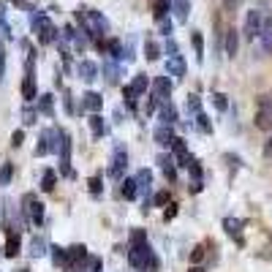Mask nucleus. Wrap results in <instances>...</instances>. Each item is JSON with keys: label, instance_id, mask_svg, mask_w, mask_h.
<instances>
[{"label": "nucleus", "instance_id": "nucleus-53", "mask_svg": "<svg viewBox=\"0 0 272 272\" xmlns=\"http://www.w3.org/2000/svg\"><path fill=\"white\" fill-rule=\"evenodd\" d=\"M191 272H204V269L199 267V264H194V267H191Z\"/></svg>", "mask_w": 272, "mask_h": 272}, {"label": "nucleus", "instance_id": "nucleus-1", "mask_svg": "<svg viewBox=\"0 0 272 272\" xmlns=\"http://www.w3.org/2000/svg\"><path fill=\"white\" fill-rule=\"evenodd\" d=\"M76 19L82 22L85 33H87V36H93V38L103 36V33H106V28H109V22L103 19L98 11H93V9H79V11H76Z\"/></svg>", "mask_w": 272, "mask_h": 272}, {"label": "nucleus", "instance_id": "nucleus-22", "mask_svg": "<svg viewBox=\"0 0 272 272\" xmlns=\"http://www.w3.org/2000/svg\"><path fill=\"white\" fill-rule=\"evenodd\" d=\"M90 131L95 139H101L103 133H106V125H103V117L98 115V112H93V117H90Z\"/></svg>", "mask_w": 272, "mask_h": 272}, {"label": "nucleus", "instance_id": "nucleus-40", "mask_svg": "<svg viewBox=\"0 0 272 272\" xmlns=\"http://www.w3.org/2000/svg\"><path fill=\"white\" fill-rule=\"evenodd\" d=\"M139 242H147V234L142 229H136V231H131V245H139Z\"/></svg>", "mask_w": 272, "mask_h": 272}, {"label": "nucleus", "instance_id": "nucleus-13", "mask_svg": "<svg viewBox=\"0 0 272 272\" xmlns=\"http://www.w3.org/2000/svg\"><path fill=\"white\" fill-rule=\"evenodd\" d=\"M169 147H172L174 158H177V166H188V164H191V153H188V147H185V142H182V139H177V136H174Z\"/></svg>", "mask_w": 272, "mask_h": 272}, {"label": "nucleus", "instance_id": "nucleus-44", "mask_svg": "<svg viewBox=\"0 0 272 272\" xmlns=\"http://www.w3.org/2000/svg\"><path fill=\"white\" fill-rule=\"evenodd\" d=\"M202 259H204V248H202V245H196V248H194V253H191V261L199 264Z\"/></svg>", "mask_w": 272, "mask_h": 272}, {"label": "nucleus", "instance_id": "nucleus-54", "mask_svg": "<svg viewBox=\"0 0 272 272\" xmlns=\"http://www.w3.org/2000/svg\"><path fill=\"white\" fill-rule=\"evenodd\" d=\"M19 272H30V269H19Z\"/></svg>", "mask_w": 272, "mask_h": 272}, {"label": "nucleus", "instance_id": "nucleus-45", "mask_svg": "<svg viewBox=\"0 0 272 272\" xmlns=\"http://www.w3.org/2000/svg\"><path fill=\"white\" fill-rule=\"evenodd\" d=\"M90 194L93 196H101V177H93L90 180Z\"/></svg>", "mask_w": 272, "mask_h": 272}, {"label": "nucleus", "instance_id": "nucleus-32", "mask_svg": "<svg viewBox=\"0 0 272 272\" xmlns=\"http://www.w3.org/2000/svg\"><path fill=\"white\" fill-rule=\"evenodd\" d=\"M49 251H52V261H55V267H60V264H66V248H60V245H52Z\"/></svg>", "mask_w": 272, "mask_h": 272}, {"label": "nucleus", "instance_id": "nucleus-38", "mask_svg": "<svg viewBox=\"0 0 272 272\" xmlns=\"http://www.w3.org/2000/svg\"><path fill=\"white\" fill-rule=\"evenodd\" d=\"M196 123H199V128H202L204 133H210V131H212V125H210V120H207L204 112H199V115H196Z\"/></svg>", "mask_w": 272, "mask_h": 272}, {"label": "nucleus", "instance_id": "nucleus-4", "mask_svg": "<svg viewBox=\"0 0 272 272\" xmlns=\"http://www.w3.org/2000/svg\"><path fill=\"white\" fill-rule=\"evenodd\" d=\"M256 128L269 131L272 128V95H261L259 106H256Z\"/></svg>", "mask_w": 272, "mask_h": 272}, {"label": "nucleus", "instance_id": "nucleus-30", "mask_svg": "<svg viewBox=\"0 0 272 272\" xmlns=\"http://www.w3.org/2000/svg\"><path fill=\"white\" fill-rule=\"evenodd\" d=\"M120 194H123L125 199H136V196H139V191H136V180H123Z\"/></svg>", "mask_w": 272, "mask_h": 272}, {"label": "nucleus", "instance_id": "nucleus-31", "mask_svg": "<svg viewBox=\"0 0 272 272\" xmlns=\"http://www.w3.org/2000/svg\"><path fill=\"white\" fill-rule=\"evenodd\" d=\"M172 9V0H155V19H164Z\"/></svg>", "mask_w": 272, "mask_h": 272}, {"label": "nucleus", "instance_id": "nucleus-9", "mask_svg": "<svg viewBox=\"0 0 272 272\" xmlns=\"http://www.w3.org/2000/svg\"><path fill=\"white\" fill-rule=\"evenodd\" d=\"M261 25H264V17H261V11H248V17H245V38H253L261 33Z\"/></svg>", "mask_w": 272, "mask_h": 272}, {"label": "nucleus", "instance_id": "nucleus-21", "mask_svg": "<svg viewBox=\"0 0 272 272\" xmlns=\"http://www.w3.org/2000/svg\"><path fill=\"white\" fill-rule=\"evenodd\" d=\"M17 253H19V234L17 231H9V234H6V256L14 259Z\"/></svg>", "mask_w": 272, "mask_h": 272}, {"label": "nucleus", "instance_id": "nucleus-5", "mask_svg": "<svg viewBox=\"0 0 272 272\" xmlns=\"http://www.w3.org/2000/svg\"><path fill=\"white\" fill-rule=\"evenodd\" d=\"M22 204H25L28 221L36 223V226H41V223H44V202H38L36 194H25V196H22Z\"/></svg>", "mask_w": 272, "mask_h": 272}, {"label": "nucleus", "instance_id": "nucleus-55", "mask_svg": "<svg viewBox=\"0 0 272 272\" xmlns=\"http://www.w3.org/2000/svg\"><path fill=\"white\" fill-rule=\"evenodd\" d=\"M14 3H22V0H14Z\"/></svg>", "mask_w": 272, "mask_h": 272}, {"label": "nucleus", "instance_id": "nucleus-41", "mask_svg": "<svg viewBox=\"0 0 272 272\" xmlns=\"http://www.w3.org/2000/svg\"><path fill=\"white\" fill-rule=\"evenodd\" d=\"M212 101H215V106H218L221 112L229 106V101H226V95H223V93H215V95H212Z\"/></svg>", "mask_w": 272, "mask_h": 272}, {"label": "nucleus", "instance_id": "nucleus-14", "mask_svg": "<svg viewBox=\"0 0 272 272\" xmlns=\"http://www.w3.org/2000/svg\"><path fill=\"white\" fill-rule=\"evenodd\" d=\"M76 71H79V76H82L85 82H95V79H98V66H95L93 60H82Z\"/></svg>", "mask_w": 272, "mask_h": 272}, {"label": "nucleus", "instance_id": "nucleus-16", "mask_svg": "<svg viewBox=\"0 0 272 272\" xmlns=\"http://www.w3.org/2000/svg\"><path fill=\"white\" fill-rule=\"evenodd\" d=\"M223 229H226L229 237H234L237 242L242 245V221H239V218H226V221H223Z\"/></svg>", "mask_w": 272, "mask_h": 272}, {"label": "nucleus", "instance_id": "nucleus-48", "mask_svg": "<svg viewBox=\"0 0 272 272\" xmlns=\"http://www.w3.org/2000/svg\"><path fill=\"white\" fill-rule=\"evenodd\" d=\"M158 109V98H155V95H153V98H150L147 103H145V115H153V112Z\"/></svg>", "mask_w": 272, "mask_h": 272}, {"label": "nucleus", "instance_id": "nucleus-28", "mask_svg": "<svg viewBox=\"0 0 272 272\" xmlns=\"http://www.w3.org/2000/svg\"><path fill=\"white\" fill-rule=\"evenodd\" d=\"M174 11H177V22H188L191 3H188V0H174Z\"/></svg>", "mask_w": 272, "mask_h": 272}, {"label": "nucleus", "instance_id": "nucleus-19", "mask_svg": "<svg viewBox=\"0 0 272 272\" xmlns=\"http://www.w3.org/2000/svg\"><path fill=\"white\" fill-rule=\"evenodd\" d=\"M101 106H103V98L98 93H85L82 95V109H87V112H101Z\"/></svg>", "mask_w": 272, "mask_h": 272}, {"label": "nucleus", "instance_id": "nucleus-23", "mask_svg": "<svg viewBox=\"0 0 272 272\" xmlns=\"http://www.w3.org/2000/svg\"><path fill=\"white\" fill-rule=\"evenodd\" d=\"M237 46H239V36H237V30L231 28V30H226V55L229 58L237 55Z\"/></svg>", "mask_w": 272, "mask_h": 272}, {"label": "nucleus", "instance_id": "nucleus-33", "mask_svg": "<svg viewBox=\"0 0 272 272\" xmlns=\"http://www.w3.org/2000/svg\"><path fill=\"white\" fill-rule=\"evenodd\" d=\"M194 41V49H196V60H204V41H202V33H194L191 36Z\"/></svg>", "mask_w": 272, "mask_h": 272}, {"label": "nucleus", "instance_id": "nucleus-50", "mask_svg": "<svg viewBox=\"0 0 272 272\" xmlns=\"http://www.w3.org/2000/svg\"><path fill=\"white\" fill-rule=\"evenodd\" d=\"M174 215H177V204H169V207H166V212H164V221H172Z\"/></svg>", "mask_w": 272, "mask_h": 272}, {"label": "nucleus", "instance_id": "nucleus-17", "mask_svg": "<svg viewBox=\"0 0 272 272\" xmlns=\"http://www.w3.org/2000/svg\"><path fill=\"white\" fill-rule=\"evenodd\" d=\"M161 123H169V125L177 123V106H174L169 98L161 101Z\"/></svg>", "mask_w": 272, "mask_h": 272}, {"label": "nucleus", "instance_id": "nucleus-20", "mask_svg": "<svg viewBox=\"0 0 272 272\" xmlns=\"http://www.w3.org/2000/svg\"><path fill=\"white\" fill-rule=\"evenodd\" d=\"M133 180H136V191H139V194H150V185H153V174H150L147 169H142Z\"/></svg>", "mask_w": 272, "mask_h": 272}, {"label": "nucleus", "instance_id": "nucleus-2", "mask_svg": "<svg viewBox=\"0 0 272 272\" xmlns=\"http://www.w3.org/2000/svg\"><path fill=\"white\" fill-rule=\"evenodd\" d=\"M46 153H60V131L58 128H46L38 136L36 145V155H46Z\"/></svg>", "mask_w": 272, "mask_h": 272}, {"label": "nucleus", "instance_id": "nucleus-47", "mask_svg": "<svg viewBox=\"0 0 272 272\" xmlns=\"http://www.w3.org/2000/svg\"><path fill=\"white\" fill-rule=\"evenodd\" d=\"M22 117H25V125H33L38 115H36V112H33V109H25V112H22Z\"/></svg>", "mask_w": 272, "mask_h": 272}, {"label": "nucleus", "instance_id": "nucleus-29", "mask_svg": "<svg viewBox=\"0 0 272 272\" xmlns=\"http://www.w3.org/2000/svg\"><path fill=\"white\" fill-rule=\"evenodd\" d=\"M55 182H58V174H55L52 169H46L44 177H41V191H46V194H49V191H55Z\"/></svg>", "mask_w": 272, "mask_h": 272}, {"label": "nucleus", "instance_id": "nucleus-49", "mask_svg": "<svg viewBox=\"0 0 272 272\" xmlns=\"http://www.w3.org/2000/svg\"><path fill=\"white\" fill-rule=\"evenodd\" d=\"M158 22H161V33H164V36H169V33H172V19H166V17H164V19H158Z\"/></svg>", "mask_w": 272, "mask_h": 272}, {"label": "nucleus", "instance_id": "nucleus-52", "mask_svg": "<svg viewBox=\"0 0 272 272\" xmlns=\"http://www.w3.org/2000/svg\"><path fill=\"white\" fill-rule=\"evenodd\" d=\"M264 155L272 158V136H269V142H267V145H264Z\"/></svg>", "mask_w": 272, "mask_h": 272}, {"label": "nucleus", "instance_id": "nucleus-35", "mask_svg": "<svg viewBox=\"0 0 272 272\" xmlns=\"http://www.w3.org/2000/svg\"><path fill=\"white\" fill-rule=\"evenodd\" d=\"M202 112V98L199 95H188V115H199Z\"/></svg>", "mask_w": 272, "mask_h": 272}, {"label": "nucleus", "instance_id": "nucleus-39", "mask_svg": "<svg viewBox=\"0 0 272 272\" xmlns=\"http://www.w3.org/2000/svg\"><path fill=\"white\" fill-rule=\"evenodd\" d=\"M145 55H147V60H158V44L155 41H147L145 44Z\"/></svg>", "mask_w": 272, "mask_h": 272}, {"label": "nucleus", "instance_id": "nucleus-10", "mask_svg": "<svg viewBox=\"0 0 272 272\" xmlns=\"http://www.w3.org/2000/svg\"><path fill=\"white\" fill-rule=\"evenodd\" d=\"M125 166H128V155H125V150H123V147H117V150H115V155H112L109 177L120 180V177H123V172H125Z\"/></svg>", "mask_w": 272, "mask_h": 272}, {"label": "nucleus", "instance_id": "nucleus-36", "mask_svg": "<svg viewBox=\"0 0 272 272\" xmlns=\"http://www.w3.org/2000/svg\"><path fill=\"white\" fill-rule=\"evenodd\" d=\"M103 74H106L109 82H117V76H120V68L115 66V63H103Z\"/></svg>", "mask_w": 272, "mask_h": 272}, {"label": "nucleus", "instance_id": "nucleus-15", "mask_svg": "<svg viewBox=\"0 0 272 272\" xmlns=\"http://www.w3.org/2000/svg\"><path fill=\"white\" fill-rule=\"evenodd\" d=\"M172 139H174V131H172V125H169V123H161V125L155 128V142H158L161 147H169V145H172Z\"/></svg>", "mask_w": 272, "mask_h": 272}, {"label": "nucleus", "instance_id": "nucleus-7", "mask_svg": "<svg viewBox=\"0 0 272 272\" xmlns=\"http://www.w3.org/2000/svg\"><path fill=\"white\" fill-rule=\"evenodd\" d=\"M60 172L63 177H74V172H71V139L66 131H60Z\"/></svg>", "mask_w": 272, "mask_h": 272}, {"label": "nucleus", "instance_id": "nucleus-3", "mask_svg": "<svg viewBox=\"0 0 272 272\" xmlns=\"http://www.w3.org/2000/svg\"><path fill=\"white\" fill-rule=\"evenodd\" d=\"M33 30L38 33V41L41 44H52L55 38H58V28L46 19V14H36L33 17Z\"/></svg>", "mask_w": 272, "mask_h": 272}, {"label": "nucleus", "instance_id": "nucleus-6", "mask_svg": "<svg viewBox=\"0 0 272 272\" xmlns=\"http://www.w3.org/2000/svg\"><path fill=\"white\" fill-rule=\"evenodd\" d=\"M153 256V248H150L147 242H139V245H131V251H128V264L136 269H145L147 259Z\"/></svg>", "mask_w": 272, "mask_h": 272}, {"label": "nucleus", "instance_id": "nucleus-24", "mask_svg": "<svg viewBox=\"0 0 272 272\" xmlns=\"http://www.w3.org/2000/svg\"><path fill=\"white\" fill-rule=\"evenodd\" d=\"M22 95H25L28 101H36L38 93H36V82H33V74L25 76V82H22Z\"/></svg>", "mask_w": 272, "mask_h": 272}, {"label": "nucleus", "instance_id": "nucleus-27", "mask_svg": "<svg viewBox=\"0 0 272 272\" xmlns=\"http://www.w3.org/2000/svg\"><path fill=\"white\" fill-rule=\"evenodd\" d=\"M38 112H41V115H46V117L55 115V103H52V95H49V93L38 98Z\"/></svg>", "mask_w": 272, "mask_h": 272}, {"label": "nucleus", "instance_id": "nucleus-37", "mask_svg": "<svg viewBox=\"0 0 272 272\" xmlns=\"http://www.w3.org/2000/svg\"><path fill=\"white\" fill-rule=\"evenodd\" d=\"M0 33L11 36V28H9V19H6V6L3 3H0Z\"/></svg>", "mask_w": 272, "mask_h": 272}, {"label": "nucleus", "instance_id": "nucleus-12", "mask_svg": "<svg viewBox=\"0 0 272 272\" xmlns=\"http://www.w3.org/2000/svg\"><path fill=\"white\" fill-rule=\"evenodd\" d=\"M153 95L158 101H166L172 95V79H169V74L166 76H158L155 82H153Z\"/></svg>", "mask_w": 272, "mask_h": 272}, {"label": "nucleus", "instance_id": "nucleus-51", "mask_svg": "<svg viewBox=\"0 0 272 272\" xmlns=\"http://www.w3.org/2000/svg\"><path fill=\"white\" fill-rule=\"evenodd\" d=\"M90 272H101V259H90Z\"/></svg>", "mask_w": 272, "mask_h": 272}, {"label": "nucleus", "instance_id": "nucleus-25", "mask_svg": "<svg viewBox=\"0 0 272 272\" xmlns=\"http://www.w3.org/2000/svg\"><path fill=\"white\" fill-rule=\"evenodd\" d=\"M158 164H161L166 180H174V177H177V169H174V161H172L169 155H161V158H158Z\"/></svg>", "mask_w": 272, "mask_h": 272}, {"label": "nucleus", "instance_id": "nucleus-42", "mask_svg": "<svg viewBox=\"0 0 272 272\" xmlns=\"http://www.w3.org/2000/svg\"><path fill=\"white\" fill-rule=\"evenodd\" d=\"M153 202H155L158 207H166V204H169V194H166V191H158V194H155V199H153Z\"/></svg>", "mask_w": 272, "mask_h": 272}, {"label": "nucleus", "instance_id": "nucleus-26", "mask_svg": "<svg viewBox=\"0 0 272 272\" xmlns=\"http://www.w3.org/2000/svg\"><path fill=\"white\" fill-rule=\"evenodd\" d=\"M30 256H33V259H41V256H46L44 237H33V242H30Z\"/></svg>", "mask_w": 272, "mask_h": 272}, {"label": "nucleus", "instance_id": "nucleus-8", "mask_svg": "<svg viewBox=\"0 0 272 272\" xmlns=\"http://www.w3.org/2000/svg\"><path fill=\"white\" fill-rule=\"evenodd\" d=\"M147 76L145 74H139V76H133V82L131 85H128L125 87V90H123V98L128 101V103H133L136 101V95H142V93H147Z\"/></svg>", "mask_w": 272, "mask_h": 272}, {"label": "nucleus", "instance_id": "nucleus-18", "mask_svg": "<svg viewBox=\"0 0 272 272\" xmlns=\"http://www.w3.org/2000/svg\"><path fill=\"white\" fill-rule=\"evenodd\" d=\"M259 38H261V46H264V52H269V55H272V17H267V19H264V25H261V33H259Z\"/></svg>", "mask_w": 272, "mask_h": 272}, {"label": "nucleus", "instance_id": "nucleus-34", "mask_svg": "<svg viewBox=\"0 0 272 272\" xmlns=\"http://www.w3.org/2000/svg\"><path fill=\"white\" fill-rule=\"evenodd\" d=\"M11 174H14V166H11V164H3V166H0V185H9V182H11Z\"/></svg>", "mask_w": 272, "mask_h": 272}, {"label": "nucleus", "instance_id": "nucleus-11", "mask_svg": "<svg viewBox=\"0 0 272 272\" xmlns=\"http://www.w3.org/2000/svg\"><path fill=\"white\" fill-rule=\"evenodd\" d=\"M185 71H188L185 58H182V55H169V60H166V74L174 76V79H182Z\"/></svg>", "mask_w": 272, "mask_h": 272}, {"label": "nucleus", "instance_id": "nucleus-46", "mask_svg": "<svg viewBox=\"0 0 272 272\" xmlns=\"http://www.w3.org/2000/svg\"><path fill=\"white\" fill-rule=\"evenodd\" d=\"M239 6H242V0H223V9L226 11H237Z\"/></svg>", "mask_w": 272, "mask_h": 272}, {"label": "nucleus", "instance_id": "nucleus-43", "mask_svg": "<svg viewBox=\"0 0 272 272\" xmlns=\"http://www.w3.org/2000/svg\"><path fill=\"white\" fill-rule=\"evenodd\" d=\"M22 142H25V131H14L11 133V147H19Z\"/></svg>", "mask_w": 272, "mask_h": 272}]
</instances>
